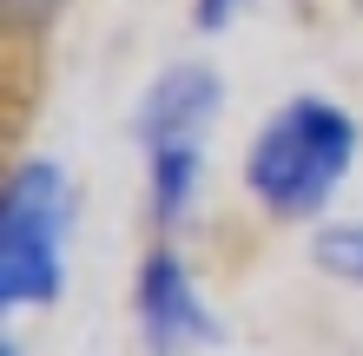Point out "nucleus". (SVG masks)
<instances>
[{"instance_id":"39448f33","label":"nucleus","mask_w":363,"mask_h":356,"mask_svg":"<svg viewBox=\"0 0 363 356\" xmlns=\"http://www.w3.org/2000/svg\"><path fill=\"white\" fill-rule=\"evenodd\" d=\"M311 258H317V270H330V277H344V284H363V218L324 224V231L311 238Z\"/></svg>"},{"instance_id":"6e6552de","label":"nucleus","mask_w":363,"mask_h":356,"mask_svg":"<svg viewBox=\"0 0 363 356\" xmlns=\"http://www.w3.org/2000/svg\"><path fill=\"white\" fill-rule=\"evenodd\" d=\"M7 356H20V343H13V337H7Z\"/></svg>"},{"instance_id":"7ed1b4c3","label":"nucleus","mask_w":363,"mask_h":356,"mask_svg":"<svg viewBox=\"0 0 363 356\" xmlns=\"http://www.w3.org/2000/svg\"><path fill=\"white\" fill-rule=\"evenodd\" d=\"M218 73L185 59V67H165L152 86H145L139 113H133V139L145 145V172H152V218L179 224L191 212V192H199V159H205V132L218 119Z\"/></svg>"},{"instance_id":"f257e3e1","label":"nucleus","mask_w":363,"mask_h":356,"mask_svg":"<svg viewBox=\"0 0 363 356\" xmlns=\"http://www.w3.org/2000/svg\"><path fill=\"white\" fill-rule=\"evenodd\" d=\"M357 119L330 99H291L277 106L245 152V192L271 218H317L350 178Z\"/></svg>"},{"instance_id":"f03ea898","label":"nucleus","mask_w":363,"mask_h":356,"mask_svg":"<svg viewBox=\"0 0 363 356\" xmlns=\"http://www.w3.org/2000/svg\"><path fill=\"white\" fill-rule=\"evenodd\" d=\"M73 218H79V192L53 159L13 165L7 198H0V304L7 310H33L60 297Z\"/></svg>"},{"instance_id":"20e7f679","label":"nucleus","mask_w":363,"mask_h":356,"mask_svg":"<svg viewBox=\"0 0 363 356\" xmlns=\"http://www.w3.org/2000/svg\"><path fill=\"white\" fill-rule=\"evenodd\" d=\"M139 330L152 356H205L218 350V317H211L199 277L179 251H152L139 264Z\"/></svg>"},{"instance_id":"423d86ee","label":"nucleus","mask_w":363,"mask_h":356,"mask_svg":"<svg viewBox=\"0 0 363 356\" xmlns=\"http://www.w3.org/2000/svg\"><path fill=\"white\" fill-rule=\"evenodd\" d=\"M245 0H199V27H225V13H238Z\"/></svg>"},{"instance_id":"0eeeda50","label":"nucleus","mask_w":363,"mask_h":356,"mask_svg":"<svg viewBox=\"0 0 363 356\" xmlns=\"http://www.w3.org/2000/svg\"><path fill=\"white\" fill-rule=\"evenodd\" d=\"M53 7H60V0H7L13 20H40V13H53Z\"/></svg>"}]
</instances>
